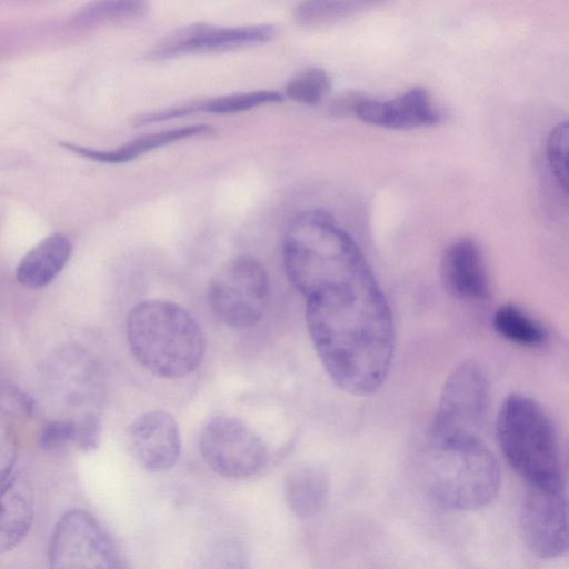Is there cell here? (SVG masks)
<instances>
[{
    "label": "cell",
    "mask_w": 569,
    "mask_h": 569,
    "mask_svg": "<svg viewBox=\"0 0 569 569\" xmlns=\"http://www.w3.org/2000/svg\"><path fill=\"white\" fill-rule=\"evenodd\" d=\"M489 409V385L473 360L459 363L446 379L429 436H479Z\"/></svg>",
    "instance_id": "cell-9"
},
{
    "label": "cell",
    "mask_w": 569,
    "mask_h": 569,
    "mask_svg": "<svg viewBox=\"0 0 569 569\" xmlns=\"http://www.w3.org/2000/svg\"><path fill=\"white\" fill-rule=\"evenodd\" d=\"M519 526L523 542L539 558L553 559L568 546L567 502L563 487L528 486Z\"/></svg>",
    "instance_id": "cell-10"
},
{
    "label": "cell",
    "mask_w": 569,
    "mask_h": 569,
    "mask_svg": "<svg viewBox=\"0 0 569 569\" xmlns=\"http://www.w3.org/2000/svg\"><path fill=\"white\" fill-rule=\"evenodd\" d=\"M352 113L366 123L401 130L435 126L442 120V113L422 87L408 89L390 100L360 96Z\"/></svg>",
    "instance_id": "cell-13"
},
{
    "label": "cell",
    "mask_w": 569,
    "mask_h": 569,
    "mask_svg": "<svg viewBox=\"0 0 569 569\" xmlns=\"http://www.w3.org/2000/svg\"><path fill=\"white\" fill-rule=\"evenodd\" d=\"M206 569H249V561L238 542L223 540L210 550Z\"/></svg>",
    "instance_id": "cell-26"
},
{
    "label": "cell",
    "mask_w": 569,
    "mask_h": 569,
    "mask_svg": "<svg viewBox=\"0 0 569 569\" xmlns=\"http://www.w3.org/2000/svg\"><path fill=\"white\" fill-rule=\"evenodd\" d=\"M148 3L140 0H103L88 3L72 17L77 26L91 27L143 17Z\"/></svg>",
    "instance_id": "cell-21"
},
{
    "label": "cell",
    "mask_w": 569,
    "mask_h": 569,
    "mask_svg": "<svg viewBox=\"0 0 569 569\" xmlns=\"http://www.w3.org/2000/svg\"><path fill=\"white\" fill-rule=\"evenodd\" d=\"M368 1L311 0L297 4L295 21L305 27L328 26L340 22L373 6Z\"/></svg>",
    "instance_id": "cell-20"
},
{
    "label": "cell",
    "mask_w": 569,
    "mask_h": 569,
    "mask_svg": "<svg viewBox=\"0 0 569 569\" xmlns=\"http://www.w3.org/2000/svg\"><path fill=\"white\" fill-rule=\"evenodd\" d=\"M276 36L271 24L221 27L194 23L164 38L149 54L151 59H169L186 54L212 53L262 44Z\"/></svg>",
    "instance_id": "cell-11"
},
{
    "label": "cell",
    "mask_w": 569,
    "mask_h": 569,
    "mask_svg": "<svg viewBox=\"0 0 569 569\" xmlns=\"http://www.w3.org/2000/svg\"><path fill=\"white\" fill-rule=\"evenodd\" d=\"M306 323L331 380L351 395L383 383L395 351V327L371 269L306 299Z\"/></svg>",
    "instance_id": "cell-1"
},
{
    "label": "cell",
    "mask_w": 569,
    "mask_h": 569,
    "mask_svg": "<svg viewBox=\"0 0 569 569\" xmlns=\"http://www.w3.org/2000/svg\"><path fill=\"white\" fill-rule=\"evenodd\" d=\"M78 425L72 420H52L41 430L39 445L48 451L60 450L77 441Z\"/></svg>",
    "instance_id": "cell-27"
},
{
    "label": "cell",
    "mask_w": 569,
    "mask_h": 569,
    "mask_svg": "<svg viewBox=\"0 0 569 569\" xmlns=\"http://www.w3.org/2000/svg\"><path fill=\"white\" fill-rule=\"evenodd\" d=\"M420 471L430 497L450 510L480 509L500 487L499 465L480 436H429Z\"/></svg>",
    "instance_id": "cell-3"
},
{
    "label": "cell",
    "mask_w": 569,
    "mask_h": 569,
    "mask_svg": "<svg viewBox=\"0 0 569 569\" xmlns=\"http://www.w3.org/2000/svg\"><path fill=\"white\" fill-rule=\"evenodd\" d=\"M331 89V79L321 68L309 67L295 74L286 84V96L295 102L315 106L322 101Z\"/></svg>",
    "instance_id": "cell-23"
},
{
    "label": "cell",
    "mask_w": 569,
    "mask_h": 569,
    "mask_svg": "<svg viewBox=\"0 0 569 569\" xmlns=\"http://www.w3.org/2000/svg\"><path fill=\"white\" fill-rule=\"evenodd\" d=\"M199 451L206 465L229 479L250 478L268 461L261 437L236 417L214 416L202 428Z\"/></svg>",
    "instance_id": "cell-8"
},
{
    "label": "cell",
    "mask_w": 569,
    "mask_h": 569,
    "mask_svg": "<svg viewBox=\"0 0 569 569\" xmlns=\"http://www.w3.org/2000/svg\"><path fill=\"white\" fill-rule=\"evenodd\" d=\"M330 481L327 472L317 466L291 470L284 480V499L290 511L299 518L317 515L326 505Z\"/></svg>",
    "instance_id": "cell-18"
},
{
    "label": "cell",
    "mask_w": 569,
    "mask_h": 569,
    "mask_svg": "<svg viewBox=\"0 0 569 569\" xmlns=\"http://www.w3.org/2000/svg\"><path fill=\"white\" fill-rule=\"evenodd\" d=\"M282 100L283 96L278 91L257 90L217 97L199 103L186 106V109L188 114L194 112L232 114L248 111L259 106L280 102Z\"/></svg>",
    "instance_id": "cell-22"
},
{
    "label": "cell",
    "mask_w": 569,
    "mask_h": 569,
    "mask_svg": "<svg viewBox=\"0 0 569 569\" xmlns=\"http://www.w3.org/2000/svg\"><path fill=\"white\" fill-rule=\"evenodd\" d=\"M33 520L32 489L13 476L0 490V555L12 551L27 538Z\"/></svg>",
    "instance_id": "cell-15"
},
{
    "label": "cell",
    "mask_w": 569,
    "mask_h": 569,
    "mask_svg": "<svg viewBox=\"0 0 569 569\" xmlns=\"http://www.w3.org/2000/svg\"><path fill=\"white\" fill-rule=\"evenodd\" d=\"M492 327L502 339L526 348L541 347L549 339L547 329L538 320L509 303L496 309Z\"/></svg>",
    "instance_id": "cell-19"
},
{
    "label": "cell",
    "mask_w": 569,
    "mask_h": 569,
    "mask_svg": "<svg viewBox=\"0 0 569 569\" xmlns=\"http://www.w3.org/2000/svg\"><path fill=\"white\" fill-rule=\"evenodd\" d=\"M286 274L309 299L370 269L353 238L320 209L297 214L282 241Z\"/></svg>",
    "instance_id": "cell-2"
},
{
    "label": "cell",
    "mask_w": 569,
    "mask_h": 569,
    "mask_svg": "<svg viewBox=\"0 0 569 569\" xmlns=\"http://www.w3.org/2000/svg\"><path fill=\"white\" fill-rule=\"evenodd\" d=\"M70 253L71 244L64 234H50L20 260L16 269V279L26 288L46 287L62 271Z\"/></svg>",
    "instance_id": "cell-17"
},
{
    "label": "cell",
    "mask_w": 569,
    "mask_h": 569,
    "mask_svg": "<svg viewBox=\"0 0 569 569\" xmlns=\"http://www.w3.org/2000/svg\"><path fill=\"white\" fill-rule=\"evenodd\" d=\"M496 433L505 459L528 486L563 487L557 431L538 402L518 393L507 397Z\"/></svg>",
    "instance_id": "cell-5"
},
{
    "label": "cell",
    "mask_w": 569,
    "mask_h": 569,
    "mask_svg": "<svg viewBox=\"0 0 569 569\" xmlns=\"http://www.w3.org/2000/svg\"><path fill=\"white\" fill-rule=\"evenodd\" d=\"M127 340L136 361L164 379L190 375L206 352L198 321L180 305L163 299L143 300L130 310Z\"/></svg>",
    "instance_id": "cell-4"
},
{
    "label": "cell",
    "mask_w": 569,
    "mask_h": 569,
    "mask_svg": "<svg viewBox=\"0 0 569 569\" xmlns=\"http://www.w3.org/2000/svg\"><path fill=\"white\" fill-rule=\"evenodd\" d=\"M127 440L133 458L150 472L171 469L180 457L179 426L163 410H150L133 419L127 430Z\"/></svg>",
    "instance_id": "cell-12"
},
{
    "label": "cell",
    "mask_w": 569,
    "mask_h": 569,
    "mask_svg": "<svg viewBox=\"0 0 569 569\" xmlns=\"http://www.w3.org/2000/svg\"><path fill=\"white\" fill-rule=\"evenodd\" d=\"M212 131L208 124H190L179 128L167 129L137 137L136 139L112 150H99L78 146L71 142H61L60 146L79 156L97 162L119 164L132 161L133 159L153 150L179 140L206 134Z\"/></svg>",
    "instance_id": "cell-16"
},
{
    "label": "cell",
    "mask_w": 569,
    "mask_h": 569,
    "mask_svg": "<svg viewBox=\"0 0 569 569\" xmlns=\"http://www.w3.org/2000/svg\"><path fill=\"white\" fill-rule=\"evenodd\" d=\"M49 569H129L109 531L89 511L72 508L56 522L48 548Z\"/></svg>",
    "instance_id": "cell-7"
},
{
    "label": "cell",
    "mask_w": 569,
    "mask_h": 569,
    "mask_svg": "<svg viewBox=\"0 0 569 569\" xmlns=\"http://www.w3.org/2000/svg\"><path fill=\"white\" fill-rule=\"evenodd\" d=\"M568 122L558 123L549 133L546 157L550 173L562 192L568 190Z\"/></svg>",
    "instance_id": "cell-24"
},
{
    "label": "cell",
    "mask_w": 569,
    "mask_h": 569,
    "mask_svg": "<svg viewBox=\"0 0 569 569\" xmlns=\"http://www.w3.org/2000/svg\"><path fill=\"white\" fill-rule=\"evenodd\" d=\"M440 277L446 290L467 301H480L489 296L487 264L478 242L469 237L452 241L443 251Z\"/></svg>",
    "instance_id": "cell-14"
},
{
    "label": "cell",
    "mask_w": 569,
    "mask_h": 569,
    "mask_svg": "<svg viewBox=\"0 0 569 569\" xmlns=\"http://www.w3.org/2000/svg\"><path fill=\"white\" fill-rule=\"evenodd\" d=\"M18 458V435L11 415L0 407V490L13 477Z\"/></svg>",
    "instance_id": "cell-25"
},
{
    "label": "cell",
    "mask_w": 569,
    "mask_h": 569,
    "mask_svg": "<svg viewBox=\"0 0 569 569\" xmlns=\"http://www.w3.org/2000/svg\"><path fill=\"white\" fill-rule=\"evenodd\" d=\"M270 297L267 269L257 258L237 256L214 273L207 289L213 315L226 326L247 329L262 318Z\"/></svg>",
    "instance_id": "cell-6"
}]
</instances>
